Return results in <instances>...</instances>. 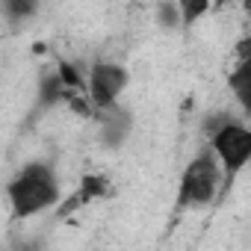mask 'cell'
Here are the masks:
<instances>
[{"instance_id":"cell-4","label":"cell","mask_w":251,"mask_h":251,"mask_svg":"<svg viewBox=\"0 0 251 251\" xmlns=\"http://www.w3.org/2000/svg\"><path fill=\"white\" fill-rule=\"evenodd\" d=\"M127 86V71L112 62H98L89 74V103L98 109L115 106L118 95Z\"/></svg>"},{"instance_id":"cell-3","label":"cell","mask_w":251,"mask_h":251,"mask_svg":"<svg viewBox=\"0 0 251 251\" xmlns=\"http://www.w3.org/2000/svg\"><path fill=\"white\" fill-rule=\"evenodd\" d=\"M210 145H213V154L227 169V175H236L251 160V130L236 121H222L213 130Z\"/></svg>"},{"instance_id":"cell-6","label":"cell","mask_w":251,"mask_h":251,"mask_svg":"<svg viewBox=\"0 0 251 251\" xmlns=\"http://www.w3.org/2000/svg\"><path fill=\"white\" fill-rule=\"evenodd\" d=\"M106 192H109V180H106V177H100V175H86L83 183H80V192L65 204V213L74 210L77 204H89L92 198H100V195H106Z\"/></svg>"},{"instance_id":"cell-2","label":"cell","mask_w":251,"mask_h":251,"mask_svg":"<svg viewBox=\"0 0 251 251\" xmlns=\"http://www.w3.org/2000/svg\"><path fill=\"white\" fill-rule=\"evenodd\" d=\"M216 189H219V166L213 160V151H204L183 169L180 186H177V204L204 207L216 198Z\"/></svg>"},{"instance_id":"cell-5","label":"cell","mask_w":251,"mask_h":251,"mask_svg":"<svg viewBox=\"0 0 251 251\" xmlns=\"http://www.w3.org/2000/svg\"><path fill=\"white\" fill-rule=\"evenodd\" d=\"M227 86H230L233 98L239 100V106L251 115V59H248V62H239V65L230 71Z\"/></svg>"},{"instance_id":"cell-7","label":"cell","mask_w":251,"mask_h":251,"mask_svg":"<svg viewBox=\"0 0 251 251\" xmlns=\"http://www.w3.org/2000/svg\"><path fill=\"white\" fill-rule=\"evenodd\" d=\"M207 9H210L207 3H183V6H180V18H183V24H192V21H195L198 15H204Z\"/></svg>"},{"instance_id":"cell-1","label":"cell","mask_w":251,"mask_h":251,"mask_svg":"<svg viewBox=\"0 0 251 251\" xmlns=\"http://www.w3.org/2000/svg\"><path fill=\"white\" fill-rule=\"evenodd\" d=\"M9 201L15 216H36L59 201V180L48 166H27L9 183Z\"/></svg>"},{"instance_id":"cell-8","label":"cell","mask_w":251,"mask_h":251,"mask_svg":"<svg viewBox=\"0 0 251 251\" xmlns=\"http://www.w3.org/2000/svg\"><path fill=\"white\" fill-rule=\"evenodd\" d=\"M3 9H6L9 15H30L36 6H33V3H18V0H6V3H3Z\"/></svg>"}]
</instances>
